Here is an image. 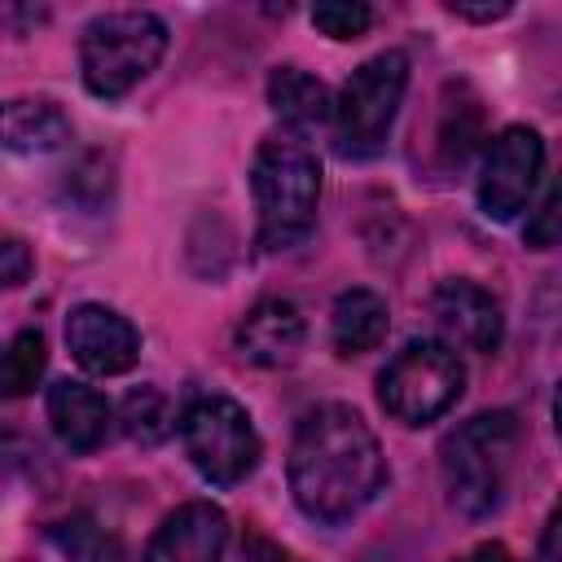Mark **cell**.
<instances>
[{
    "label": "cell",
    "mask_w": 562,
    "mask_h": 562,
    "mask_svg": "<svg viewBox=\"0 0 562 562\" xmlns=\"http://www.w3.org/2000/svg\"><path fill=\"white\" fill-rule=\"evenodd\" d=\"M290 492L316 522H351L386 483V457L351 404H316L290 439Z\"/></svg>",
    "instance_id": "obj_1"
},
{
    "label": "cell",
    "mask_w": 562,
    "mask_h": 562,
    "mask_svg": "<svg viewBox=\"0 0 562 562\" xmlns=\"http://www.w3.org/2000/svg\"><path fill=\"white\" fill-rule=\"evenodd\" d=\"M250 193L259 211V246L290 250L316 228L321 162L312 145L294 132L268 136L250 162Z\"/></svg>",
    "instance_id": "obj_2"
},
{
    "label": "cell",
    "mask_w": 562,
    "mask_h": 562,
    "mask_svg": "<svg viewBox=\"0 0 562 562\" xmlns=\"http://www.w3.org/2000/svg\"><path fill=\"white\" fill-rule=\"evenodd\" d=\"M518 448H522V426L505 408L461 422L439 448V470L452 509H461L465 518L496 514L509 492Z\"/></svg>",
    "instance_id": "obj_3"
},
{
    "label": "cell",
    "mask_w": 562,
    "mask_h": 562,
    "mask_svg": "<svg viewBox=\"0 0 562 562\" xmlns=\"http://www.w3.org/2000/svg\"><path fill=\"white\" fill-rule=\"evenodd\" d=\"M167 53V26L158 13L145 9H119V13H101L83 26L79 40V70H83V88L92 97H123L132 92Z\"/></svg>",
    "instance_id": "obj_4"
},
{
    "label": "cell",
    "mask_w": 562,
    "mask_h": 562,
    "mask_svg": "<svg viewBox=\"0 0 562 562\" xmlns=\"http://www.w3.org/2000/svg\"><path fill=\"white\" fill-rule=\"evenodd\" d=\"M408 88V53L386 48L351 70L342 92L334 97V140L342 158H373L400 114Z\"/></svg>",
    "instance_id": "obj_5"
},
{
    "label": "cell",
    "mask_w": 562,
    "mask_h": 562,
    "mask_svg": "<svg viewBox=\"0 0 562 562\" xmlns=\"http://www.w3.org/2000/svg\"><path fill=\"white\" fill-rule=\"evenodd\" d=\"M465 391V364L448 342L413 338L404 351L386 360L378 373V400L382 408L404 426H426L443 417Z\"/></svg>",
    "instance_id": "obj_6"
},
{
    "label": "cell",
    "mask_w": 562,
    "mask_h": 562,
    "mask_svg": "<svg viewBox=\"0 0 562 562\" xmlns=\"http://www.w3.org/2000/svg\"><path fill=\"white\" fill-rule=\"evenodd\" d=\"M180 439H184L193 470L215 487L241 483L263 457V443H259L250 413L228 395L189 400V408L180 413Z\"/></svg>",
    "instance_id": "obj_7"
},
{
    "label": "cell",
    "mask_w": 562,
    "mask_h": 562,
    "mask_svg": "<svg viewBox=\"0 0 562 562\" xmlns=\"http://www.w3.org/2000/svg\"><path fill=\"white\" fill-rule=\"evenodd\" d=\"M544 167V140L536 127H505L487 154H483V171H479V206L492 220H514Z\"/></svg>",
    "instance_id": "obj_8"
},
{
    "label": "cell",
    "mask_w": 562,
    "mask_h": 562,
    "mask_svg": "<svg viewBox=\"0 0 562 562\" xmlns=\"http://www.w3.org/2000/svg\"><path fill=\"white\" fill-rule=\"evenodd\" d=\"M66 347L83 373L114 378L127 373L140 356V334L127 316H119L105 303H79L66 316Z\"/></svg>",
    "instance_id": "obj_9"
},
{
    "label": "cell",
    "mask_w": 562,
    "mask_h": 562,
    "mask_svg": "<svg viewBox=\"0 0 562 562\" xmlns=\"http://www.w3.org/2000/svg\"><path fill=\"white\" fill-rule=\"evenodd\" d=\"M430 316H435V329L443 334L448 347H465V351H479V356H492L501 347V334H505L501 303L465 277H452V281L435 285Z\"/></svg>",
    "instance_id": "obj_10"
},
{
    "label": "cell",
    "mask_w": 562,
    "mask_h": 562,
    "mask_svg": "<svg viewBox=\"0 0 562 562\" xmlns=\"http://www.w3.org/2000/svg\"><path fill=\"white\" fill-rule=\"evenodd\" d=\"M228 518L211 501H184L154 531L145 562H224Z\"/></svg>",
    "instance_id": "obj_11"
},
{
    "label": "cell",
    "mask_w": 562,
    "mask_h": 562,
    "mask_svg": "<svg viewBox=\"0 0 562 562\" xmlns=\"http://www.w3.org/2000/svg\"><path fill=\"white\" fill-rule=\"evenodd\" d=\"M237 351L259 364V369H281V364H294L303 342H307V321L303 312L290 303V299H259L241 321H237V334H233Z\"/></svg>",
    "instance_id": "obj_12"
},
{
    "label": "cell",
    "mask_w": 562,
    "mask_h": 562,
    "mask_svg": "<svg viewBox=\"0 0 562 562\" xmlns=\"http://www.w3.org/2000/svg\"><path fill=\"white\" fill-rule=\"evenodd\" d=\"M110 417H114V408H110V400L97 386L70 382V378L48 386V422H53V435L70 452L101 448L105 435H110Z\"/></svg>",
    "instance_id": "obj_13"
},
{
    "label": "cell",
    "mask_w": 562,
    "mask_h": 562,
    "mask_svg": "<svg viewBox=\"0 0 562 562\" xmlns=\"http://www.w3.org/2000/svg\"><path fill=\"white\" fill-rule=\"evenodd\" d=\"M268 105L277 110V119L294 136L334 123V97H329V88L316 75H307L303 66H277L268 75Z\"/></svg>",
    "instance_id": "obj_14"
},
{
    "label": "cell",
    "mask_w": 562,
    "mask_h": 562,
    "mask_svg": "<svg viewBox=\"0 0 562 562\" xmlns=\"http://www.w3.org/2000/svg\"><path fill=\"white\" fill-rule=\"evenodd\" d=\"M391 329V312H386V299L378 290H347L334 299V312H329V338L342 356H364L373 351Z\"/></svg>",
    "instance_id": "obj_15"
},
{
    "label": "cell",
    "mask_w": 562,
    "mask_h": 562,
    "mask_svg": "<svg viewBox=\"0 0 562 562\" xmlns=\"http://www.w3.org/2000/svg\"><path fill=\"white\" fill-rule=\"evenodd\" d=\"M70 140V119L44 97H18L4 105V145L13 154H48Z\"/></svg>",
    "instance_id": "obj_16"
},
{
    "label": "cell",
    "mask_w": 562,
    "mask_h": 562,
    "mask_svg": "<svg viewBox=\"0 0 562 562\" xmlns=\"http://www.w3.org/2000/svg\"><path fill=\"white\" fill-rule=\"evenodd\" d=\"M53 544L61 549L66 562H123V544L114 531H105L97 518L88 514H75L66 522H57L53 531Z\"/></svg>",
    "instance_id": "obj_17"
},
{
    "label": "cell",
    "mask_w": 562,
    "mask_h": 562,
    "mask_svg": "<svg viewBox=\"0 0 562 562\" xmlns=\"http://www.w3.org/2000/svg\"><path fill=\"white\" fill-rule=\"evenodd\" d=\"M119 422L127 430V439L136 443H162L171 435V400L158 391V386H132L123 395V408H119Z\"/></svg>",
    "instance_id": "obj_18"
},
{
    "label": "cell",
    "mask_w": 562,
    "mask_h": 562,
    "mask_svg": "<svg viewBox=\"0 0 562 562\" xmlns=\"http://www.w3.org/2000/svg\"><path fill=\"white\" fill-rule=\"evenodd\" d=\"M44 364H48V347H44V334L40 329H22L13 334L4 360H0V391L9 400L35 391V382L44 378Z\"/></svg>",
    "instance_id": "obj_19"
},
{
    "label": "cell",
    "mask_w": 562,
    "mask_h": 562,
    "mask_svg": "<svg viewBox=\"0 0 562 562\" xmlns=\"http://www.w3.org/2000/svg\"><path fill=\"white\" fill-rule=\"evenodd\" d=\"M312 26L329 40H360L373 26V9L360 0H325L312 9Z\"/></svg>",
    "instance_id": "obj_20"
},
{
    "label": "cell",
    "mask_w": 562,
    "mask_h": 562,
    "mask_svg": "<svg viewBox=\"0 0 562 562\" xmlns=\"http://www.w3.org/2000/svg\"><path fill=\"white\" fill-rule=\"evenodd\" d=\"M522 241H527L531 250H562V176H558V184L549 189V198L540 202V211L527 220Z\"/></svg>",
    "instance_id": "obj_21"
},
{
    "label": "cell",
    "mask_w": 562,
    "mask_h": 562,
    "mask_svg": "<svg viewBox=\"0 0 562 562\" xmlns=\"http://www.w3.org/2000/svg\"><path fill=\"white\" fill-rule=\"evenodd\" d=\"M31 277V250L22 237H4L0 241V281L4 285H22Z\"/></svg>",
    "instance_id": "obj_22"
},
{
    "label": "cell",
    "mask_w": 562,
    "mask_h": 562,
    "mask_svg": "<svg viewBox=\"0 0 562 562\" xmlns=\"http://www.w3.org/2000/svg\"><path fill=\"white\" fill-rule=\"evenodd\" d=\"M241 558H246V562H299L290 549L272 544L263 531H246V540H241Z\"/></svg>",
    "instance_id": "obj_23"
},
{
    "label": "cell",
    "mask_w": 562,
    "mask_h": 562,
    "mask_svg": "<svg viewBox=\"0 0 562 562\" xmlns=\"http://www.w3.org/2000/svg\"><path fill=\"white\" fill-rule=\"evenodd\" d=\"M531 562H562V501L549 509V522L540 531V544H536Z\"/></svg>",
    "instance_id": "obj_24"
},
{
    "label": "cell",
    "mask_w": 562,
    "mask_h": 562,
    "mask_svg": "<svg viewBox=\"0 0 562 562\" xmlns=\"http://www.w3.org/2000/svg\"><path fill=\"white\" fill-rule=\"evenodd\" d=\"M457 18H470V22H496V18H505L509 13V4H448Z\"/></svg>",
    "instance_id": "obj_25"
},
{
    "label": "cell",
    "mask_w": 562,
    "mask_h": 562,
    "mask_svg": "<svg viewBox=\"0 0 562 562\" xmlns=\"http://www.w3.org/2000/svg\"><path fill=\"white\" fill-rule=\"evenodd\" d=\"M457 562H514L509 558V549L505 544H496V540H487V544H474L465 558H457Z\"/></svg>",
    "instance_id": "obj_26"
},
{
    "label": "cell",
    "mask_w": 562,
    "mask_h": 562,
    "mask_svg": "<svg viewBox=\"0 0 562 562\" xmlns=\"http://www.w3.org/2000/svg\"><path fill=\"white\" fill-rule=\"evenodd\" d=\"M553 426H558V439H562V382L553 391Z\"/></svg>",
    "instance_id": "obj_27"
}]
</instances>
